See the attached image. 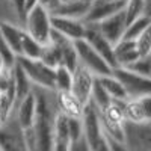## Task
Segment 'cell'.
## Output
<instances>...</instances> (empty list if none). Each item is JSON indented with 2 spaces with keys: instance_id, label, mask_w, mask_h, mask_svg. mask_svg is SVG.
Returning a JSON list of instances; mask_svg holds the SVG:
<instances>
[{
  "instance_id": "obj_1",
  "label": "cell",
  "mask_w": 151,
  "mask_h": 151,
  "mask_svg": "<svg viewBox=\"0 0 151 151\" xmlns=\"http://www.w3.org/2000/svg\"><path fill=\"white\" fill-rule=\"evenodd\" d=\"M36 98V112L33 129L38 136V150L47 151L53 150V125L59 110L58 107V92L56 89H48L44 86H32Z\"/></svg>"
},
{
  "instance_id": "obj_2",
  "label": "cell",
  "mask_w": 151,
  "mask_h": 151,
  "mask_svg": "<svg viewBox=\"0 0 151 151\" xmlns=\"http://www.w3.org/2000/svg\"><path fill=\"white\" fill-rule=\"evenodd\" d=\"M82 125L85 139L89 145V150L94 151H109L107 142L103 136L101 119H100V109L91 98L85 106L82 113Z\"/></svg>"
},
{
  "instance_id": "obj_3",
  "label": "cell",
  "mask_w": 151,
  "mask_h": 151,
  "mask_svg": "<svg viewBox=\"0 0 151 151\" xmlns=\"http://www.w3.org/2000/svg\"><path fill=\"white\" fill-rule=\"evenodd\" d=\"M15 62L20 64L32 85L56 89V68L45 65L41 59H30L26 56H17Z\"/></svg>"
},
{
  "instance_id": "obj_4",
  "label": "cell",
  "mask_w": 151,
  "mask_h": 151,
  "mask_svg": "<svg viewBox=\"0 0 151 151\" xmlns=\"http://www.w3.org/2000/svg\"><path fill=\"white\" fill-rule=\"evenodd\" d=\"M26 32H29L38 42L42 45L50 42V32H52V21L50 12L38 3L26 15Z\"/></svg>"
},
{
  "instance_id": "obj_5",
  "label": "cell",
  "mask_w": 151,
  "mask_h": 151,
  "mask_svg": "<svg viewBox=\"0 0 151 151\" xmlns=\"http://www.w3.org/2000/svg\"><path fill=\"white\" fill-rule=\"evenodd\" d=\"M74 45H76V52H77V56H79V62L83 64L86 68H89L95 76L112 74L113 68L107 64V60L100 55L85 38L74 40Z\"/></svg>"
},
{
  "instance_id": "obj_6",
  "label": "cell",
  "mask_w": 151,
  "mask_h": 151,
  "mask_svg": "<svg viewBox=\"0 0 151 151\" xmlns=\"http://www.w3.org/2000/svg\"><path fill=\"white\" fill-rule=\"evenodd\" d=\"M112 74L122 83L124 89L127 91L129 98L142 97L151 94V77L137 74L125 67H116L112 70Z\"/></svg>"
},
{
  "instance_id": "obj_7",
  "label": "cell",
  "mask_w": 151,
  "mask_h": 151,
  "mask_svg": "<svg viewBox=\"0 0 151 151\" xmlns=\"http://www.w3.org/2000/svg\"><path fill=\"white\" fill-rule=\"evenodd\" d=\"M125 147L133 151H151V119L144 122L124 121Z\"/></svg>"
},
{
  "instance_id": "obj_8",
  "label": "cell",
  "mask_w": 151,
  "mask_h": 151,
  "mask_svg": "<svg viewBox=\"0 0 151 151\" xmlns=\"http://www.w3.org/2000/svg\"><path fill=\"white\" fill-rule=\"evenodd\" d=\"M0 150H26L24 144V129L20 125L15 115L11 116L0 124Z\"/></svg>"
},
{
  "instance_id": "obj_9",
  "label": "cell",
  "mask_w": 151,
  "mask_h": 151,
  "mask_svg": "<svg viewBox=\"0 0 151 151\" xmlns=\"http://www.w3.org/2000/svg\"><path fill=\"white\" fill-rule=\"evenodd\" d=\"M94 24L109 40V42L112 45H115L122 40L124 32L127 29V11L121 9V11L115 12V14H112L110 17L98 21V23H94Z\"/></svg>"
},
{
  "instance_id": "obj_10",
  "label": "cell",
  "mask_w": 151,
  "mask_h": 151,
  "mask_svg": "<svg viewBox=\"0 0 151 151\" xmlns=\"http://www.w3.org/2000/svg\"><path fill=\"white\" fill-rule=\"evenodd\" d=\"M94 80H95V74L89 68H86L83 64H80V62H79L77 68L73 71L71 92L77 97L83 104H86L91 100Z\"/></svg>"
},
{
  "instance_id": "obj_11",
  "label": "cell",
  "mask_w": 151,
  "mask_h": 151,
  "mask_svg": "<svg viewBox=\"0 0 151 151\" xmlns=\"http://www.w3.org/2000/svg\"><path fill=\"white\" fill-rule=\"evenodd\" d=\"M85 24H86L85 40L107 60V64L112 68H116L118 64H116V59H115V53H113V45L109 42L107 38L98 30V27L95 26L94 23H85Z\"/></svg>"
},
{
  "instance_id": "obj_12",
  "label": "cell",
  "mask_w": 151,
  "mask_h": 151,
  "mask_svg": "<svg viewBox=\"0 0 151 151\" xmlns=\"http://www.w3.org/2000/svg\"><path fill=\"white\" fill-rule=\"evenodd\" d=\"M129 5V0H94L91 3V8L88 11L86 17L83 18L85 23H98L112 14L125 9Z\"/></svg>"
},
{
  "instance_id": "obj_13",
  "label": "cell",
  "mask_w": 151,
  "mask_h": 151,
  "mask_svg": "<svg viewBox=\"0 0 151 151\" xmlns=\"http://www.w3.org/2000/svg\"><path fill=\"white\" fill-rule=\"evenodd\" d=\"M125 121L144 122L151 119V94L129 98L124 107Z\"/></svg>"
},
{
  "instance_id": "obj_14",
  "label": "cell",
  "mask_w": 151,
  "mask_h": 151,
  "mask_svg": "<svg viewBox=\"0 0 151 151\" xmlns=\"http://www.w3.org/2000/svg\"><path fill=\"white\" fill-rule=\"evenodd\" d=\"M50 21H52L53 29H56L58 32L71 38L73 41L85 38V35H86V24H85L83 20H76V18H68V17H60V15L50 14Z\"/></svg>"
},
{
  "instance_id": "obj_15",
  "label": "cell",
  "mask_w": 151,
  "mask_h": 151,
  "mask_svg": "<svg viewBox=\"0 0 151 151\" xmlns=\"http://www.w3.org/2000/svg\"><path fill=\"white\" fill-rule=\"evenodd\" d=\"M26 15L24 0H0V20L11 21L26 30Z\"/></svg>"
},
{
  "instance_id": "obj_16",
  "label": "cell",
  "mask_w": 151,
  "mask_h": 151,
  "mask_svg": "<svg viewBox=\"0 0 151 151\" xmlns=\"http://www.w3.org/2000/svg\"><path fill=\"white\" fill-rule=\"evenodd\" d=\"M70 124L68 116L64 112L58 110L55 125H53V150L56 151H70Z\"/></svg>"
},
{
  "instance_id": "obj_17",
  "label": "cell",
  "mask_w": 151,
  "mask_h": 151,
  "mask_svg": "<svg viewBox=\"0 0 151 151\" xmlns=\"http://www.w3.org/2000/svg\"><path fill=\"white\" fill-rule=\"evenodd\" d=\"M35 112H36V98L33 94V89L30 94H27L20 103L14 104V109H12V115H15L20 125L23 129H27L33 125L35 121Z\"/></svg>"
},
{
  "instance_id": "obj_18",
  "label": "cell",
  "mask_w": 151,
  "mask_h": 151,
  "mask_svg": "<svg viewBox=\"0 0 151 151\" xmlns=\"http://www.w3.org/2000/svg\"><path fill=\"white\" fill-rule=\"evenodd\" d=\"M113 53H115V59L118 67H127L132 62H134L139 58V52L136 47V40H122L113 45Z\"/></svg>"
},
{
  "instance_id": "obj_19",
  "label": "cell",
  "mask_w": 151,
  "mask_h": 151,
  "mask_svg": "<svg viewBox=\"0 0 151 151\" xmlns=\"http://www.w3.org/2000/svg\"><path fill=\"white\" fill-rule=\"evenodd\" d=\"M91 8V3L83 2V0H68V2H60L59 6L52 12L53 15L68 17L76 20H83Z\"/></svg>"
},
{
  "instance_id": "obj_20",
  "label": "cell",
  "mask_w": 151,
  "mask_h": 151,
  "mask_svg": "<svg viewBox=\"0 0 151 151\" xmlns=\"http://www.w3.org/2000/svg\"><path fill=\"white\" fill-rule=\"evenodd\" d=\"M58 92V107L64 112L67 116L82 118L83 113V103L76 97L71 91H56Z\"/></svg>"
},
{
  "instance_id": "obj_21",
  "label": "cell",
  "mask_w": 151,
  "mask_h": 151,
  "mask_svg": "<svg viewBox=\"0 0 151 151\" xmlns=\"http://www.w3.org/2000/svg\"><path fill=\"white\" fill-rule=\"evenodd\" d=\"M0 30H2L3 36L6 42L9 44L11 50L15 53V56L21 55V36L24 29H21L17 24L11 23V21H5V20H0Z\"/></svg>"
},
{
  "instance_id": "obj_22",
  "label": "cell",
  "mask_w": 151,
  "mask_h": 151,
  "mask_svg": "<svg viewBox=\"0 0 151 151\" xmlns=\"http://www.w3.org/2000/svg\"><path fill=\"white\" fill-rule=\"evenodd\" d=\"M14 80H15V103H20L27 94L32 92L33 85L26 76V73L23 71V68L20 67V64H17V62L14 65Z\"/></svg>"
},
{
  "instance_id": "obj_23",
  "label": "cell",
  "mask_w": 151,
  "mask_h": 151,
  "mask_svg": "<svg viewBox=\"0 0 151 151\" xmlns=\"http://www.w3.org/2000/svg\"><path fill=\"white\" fill-rule=\"evenodd\" d=\"M98 80L101 82V85L104 86V89L107 91V94L115 98V100H129L127 91L124 89L122 83L115 77L113 74H107V76H97Z\"/></svg>"
},
{
  "instance_id": "obj_24",
  "label": "cell",
  "mask_w": 151,
  "mask_h": 151,
  "mask_svg": "<svg viewBox=\"0 0 151 151\" xmlns=\"http://www.w3.org/2000/svg\"><path fill=\"white\" fill-rule=\"evenodd\" d=\"M42 44L38 42L35 38L24 30L23 36H21V55L20 56H26L30 59H40L41 53H42Z\"/></svg>"
},
{
  "instance_id": "obj_25",
  "label": "cell",
  "mask_w": 151,
  "mask_h": 151,
  "mask_svg": "<svg viewBox=\"0 0 151 151\" xmlns=\"http://www.w3.org/2000/svg\"><path fill=\"white\" fill-rule=\"evenodd\" d=\"M150 24H151V17L147 15V14H142V15H139L137 18H134L127 26V29H125L122 38H125V40H136V38L139 36V33L145 27H148Z\"/></svg>"
},
{
  "instance_id": "obj_26",
  "label": "cell",
  "mask_w": 151,
  "mask_h": 151,
  "mask_svg": "<svg viewBox=\"0 0 151 151\" xmlns=\"http://www.w3.org/2000/svg\"><path fill=\"white\" fill-rule=\"evenodd\" d=\"M40 59L45 65L52 67V68H58L59 65H62V55L53 42H48L42 47V53H41Z\"/></svg>"
},
{
  "instance_id": "obj_27",
  "label": "cell",
  "mask_w": 151,
  "mask_h": 151,
  "mask_svg": "<svg viewBox=\"0 0 151 151\" xmlns=\"http://www.w3.org/2000/svg\"><path fill=\"white\" fill-rule=\"evenodd\" d=\"M91 98L94 100V103L97 104V107H98L100 110H104V109L112 103V97L107 94V91L104 89V86L101 85V82L98 80L97 76H95V80H94Z\"/></svg>"
},
{
  "instance_id": "obj_28",
  "label": "cell",
  "mask_w": 151,
  "mask_h": 151,
  "mask_svg": "<svg viewBox=\"0 0 151 151\" xmlns=\"http://www.w3.org/2000/svg\"><path fill=\"white\" fill-rule=\"evenodd\" d=\"M73 85V71L65 65L56 68V91H71Z\"/></svg>"
},
{
  "instance_id": "obj_29",
  "label": "cell",
  "mask_w": 151,
  "mask_h": 151,
  "mask_svg": "<svg viewBox=\"0 0 151 151\" xmlns=\"http://www.w3.org/2000/svg\"><path fill=\"white\" fill-rule=\"evenodd\" d=\"M136 47L139 56H148L151 55V24L148 27H145L139 36L136 38Z\"/></svg>"
},
{
  "instance_id": "obj_30",
  "label": "cell",
  "mask_w": 151,
  "mask_h": 151,
  "mask_svg": "<svg viewBox=\"0 0 151 151\" xmlns=\"http://www.w3.org/2000/svg\"><path fill=\"white\" fill-rule=\"evenodd\" d=\"M14 103H15V98L6 89L0 92V121L2 122H5L11 116V112L14 109Z\"/></svg>"
},
{
  "instance_id": "obj_31",
  "label": "cell",
  "mask_w": 151,
  "mask_h": 151,
  "mask_svg": "<svg viewBox=\"0 0 151 151\" xmlns=\"http://www.w3.org/2000/svg\"><path fill=\"white\" fill-rule=\"evenodd\" d=\"M125 68H129L137 74L147 76V77H151V55L148 56H139L134 62H132L130 65H127Z\"/></svg>"
},
{
  "instance_id": "obj_32",
  "label": "cell",
  "mask_w": 151,
  "mask_h": 151,
  "mask_svg": "<svg viewBox=\"0 0 151 151\" xmlns=\"http://www.w3.org/2000/svg\"><path fill=\"white\" fill-rule=\"evenodd\" d=\"M0 55H2V58L5 59L6 67H14V65H15L17 56H15V53L11 50L9 44L6 42L5 36H3V33H2V30H0Z\"/></svg>"
},
{
  "instance_id": "obj_33",
  "label": "cell",
  "mask_w": 151,
  "mask_h": 151,
  "mask_svg": "<svg viewBox=\"0 0 151 151\" xmlns=\"http://www.w3.org/2000/svg\"><path fill=\"white\" fill-rule=\"evenodd\" d=\"M24 144H26V150H38V136L33 125L24 129Z\"/></svg>"
},
{
  "instance_id": "obj_34",
  "label": "cell",
  "mask_w": 151,
  "mask_h": 151,
  "mask_svg": "<svg viewBox=\"0 0 151 151\" xmlns=\"http://www.w3.org/2000/svg\"><path fill=\"white\" fill-rule=\"evenodd\" d=\"M59 3H60V0H40V5L41 6H44L50 14L59 6Z\"/></svg>"
},
{
  "instance_id": "obj_35",
  "label": "cell",
  "mask_w": 151,
  "mask_h": 151,
  "mask_svg": "<svg viewBox=\"0 0 151 151\" xmlns=\"http://www.w3.org/2000/svg\"><path fill=\"white\" fill-rule=\"evenodd\" d=\"M38 3H40V0H24V8H26V12H29Z\"/></svg>"
},
{
  "instance_id": "obj_36",
  "label": "cell",
  "mask_w": 151,
  "mask_h": 151,
  "mask_svg": "<svg viewBox=\"0 0 151 151\" xmlns=\"http://www.w3.org/2000/svg\"><path fill=\"white\" fill-rule=\"evenodd\" d=\"M144 14L151 17V0H145V11H144Z\"/></svg>"
},
{
  "instance_id": "obj_37",
  "label": "cell",
  "mask_w": 151,
  "mask_h": 151,
  "mask_svg": "<svg viewBox=\"0 0 151 151\" xmlns=\"http://www.w3.org/2000/svg\"><path fill=\"white\" fill-rule=\"evenodd\" d=\"M6 68V64H5V59L2 58V55H0V74H2Z\"/></svg>"
},
{
  "instance_id": "obj_38",
  "label": "cell",
  "mask_w": 151,
  "mask_h": 151,
  "mask_svg": "<svg viewBox=\"0 0 151 151\" xmlns=\"http://www.w3.org/2000/svg\"><path fill=\"white\" fill-rule=\"evenodd\" d=\"M83 2H88V3H92L94 0H83Z\"/></svg>"
},
{
  "instance_id": "obj_39",
  "label": "cell",
  "mask_w": 151,
  "mask_h": 151,
  "mask_svg": "<svg viewBox=\"0 0 151 151\" xmlns=\"http://www.w3.org/2000/svg\"><path fill=\"white\" fill-rule=\"evenodd\" d=\"M60 2H68V0H60Z\"/></svg>"
},
{
  "instance_id": "obj_40",
  "label": "cell",
  "mask_w": 151,
  "mask_h": 151,
  "mask_svg": "<svg viewBox=\"0 0 151 151\" xmlns=\"http://www.w3.org/2000/svg\"><path fill=\"white\" fill-rule=\"evenodd\" d=\"M0 124H2V121H0Z\"/></svg>"
},
{
  "instance_id": "obj_41",
  "label": "cell",
  "mask_w": 151,
  "mask_h": 151,
  "mask_svg": "<svg viewBox=\"0 0 151 151\" xmlns=\"http://www.w3.org/2000/svg\"><path fill=\"white\" fill-rule=\"evenodd\" d=\"M112 2H113V0H112Z\"/></svg>"
}]
</instances>
